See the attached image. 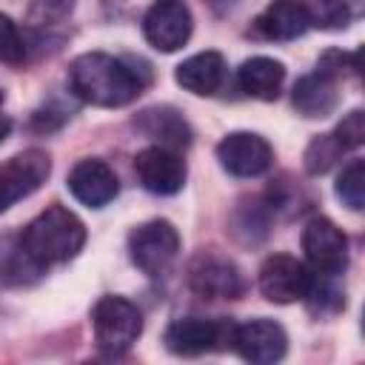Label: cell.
Segmentation results:
<instances>
[{
	"label": "cell",
	"instance_id": "1",
	"mask_svg": "<svg viewBox=\"0 0 365 365\" xmlns=\"http://www.w3.org/2000/svg\"><path fill=\"white\" fill-rule=\"evenodd\" d=\"M71 91L91 106L120 108L140 97L145 77H140L125 60L106 51H86L68 68Z\"/></svg>",
	"mask_w": 365,
	"mask_h": 365
},
{
	"label": "cell",
	"instance_id": "15",
	"mask_svg": "<svg viewBox=\"0 0 365 365\" xmlns=\"http://www.w3.org/2000/svg\"><path fill=\"white\" fill-rule=\"evenodd\" d=\"M254 29L265 40H297L311 29L308 9L302 0H271L259 11Z\"/></svg>",
	"mask_w": 365,
	"mask_h": 365
},
{
	"label": "cell",
	"instance_id": "17",
	"mask_svg": "<svg viewBox=\"0 0 365 365\" xmlns=\"http://www.w3.org/2000/svg\"><path fill=\"white\" fill-rule=\"evenodd\" d=\"M294 108L302 117H328L336 106H339V88H336V77L325 74L317 68V74H305L297 80L294 86Z\"/></svg>",
	"mask_w": 365,
	"mask_h": 365
},
{
	"label": "cell",
	"instance_id": "4",
	"mask_svg": "<svg viewBox=\"0 0 365 365\" xmlns=\"http://www.w3.org/2000/svg\"><path fill=\"white\" fill-rule=\"evenodd\" d=\"M128 251L143 274L160 277L171 268V262L180 254V234L168 220H148L131 231Z\"/></svg>",
	"mask_w": 365,
	"mask_h": 365
},
{
	"label": "cell",
	"instance_id": "14",
	"mask_svg": "<svg viewBox=\"0 0 365 365\" xmlns=\"http://www.w3.org/2000/svg\"><path fill=\"white\" fill-rule=\"evenodd\" d=\"M68 191L83 205L103 208L117 197L120 182H117V174H114V168L108 163H103V160H80L68 174Z\"/></svg>",
	"mask_w": 365,
	"mask_h": 365
},
{
	"label": "cell",
	"instance_id": "21",
	"mask_svg": "<svg viewBox=\"0 0 365 365\" xmlns=\"http://www.w3.org/2000/svg\"><path fill=\"white\" fill-rule=\"evenodd\" d=\"M305 9H308L311 26L325 29V31H339L351 23L348 0H308Z\"/></svg>",
	"mask_w": 365,
	"mask_h": 365
},
{
	"label": "cell",
	"instance_id": "19",
	"mask_svg": "<svg viewBox=\"0 0 365 365\" xmlns=\"http://www.w3.org/2000/svg\"><path fill=\"white\" fill-rule=\"evenodd\" d=\"M285 80V66L274 57H251L237 68V83L248 97L277 100Z\"/></svg>",
	"mask_w": 365,
	"mask_h": 365
},
{
	"label": "cell",
	"instance_id": "28",
	"mask_svg": "<svg viewBox=\"0 0 365 365\" xmlns=\"http://www.w3.org/2000/svg\"><path fill=\"white\" fill-rule=\"evenodd\" d=\"M6 134H9V120H0V143H3Z\"/></svg>",
	"mask_w": 365,
	"mask_h": 365
},
{
	"label": "cell",
	"instance_id": "7",
	"mask_svg": "<svg viewBox=\"0 0 365 365\" xmlns=\"http://www.w3.org/2000/svg\"><path fill=\"white\" fill-rule=\"evenodd\" d=\"M220 165L234 177H259L274 163V148L254 131H231L217 143Z\"/></svg>",
	"mask_w": 365,
	"mask_h": 365
},
{
	"label": "cell",
	"instance_id": "12",
	"mask_svg": "<svg viewBox=\"0 0 365 365\" xmlns=\"http://www.w3.org/2000/svg\"><path fill=\"white\" fill-rule=\"evenodd\" d=\"M308 285H311V274L291 254H271L259 265V294L268 302L291 305L297 299H305Z\"/></svg>",
	"mask_w": 365,
	"mask_h": 365
},
{
	"label": "cell",
	"instance_id": "9",
	"mask_svg": "<svg viewBox=\"0 0 365 365\" xmlns=\"http://www.w3.org/2000/svg\"><path fill=\"white\" fill-rule=\"evenodd\" d=\"M231 345L234 351L245 359V362H254V365H271V362H279L288 351V334L279 322L274 319H248L242 325H234V334H231Z\"/></svg>",
	"mask_w": 365,
	"mask_h": 365
},
{
	"label": "cell",
	"instance_id": "13",
	"mask_svg": "<svg viewBox=\"0 0 365 365\" xmlns=\"http://www.w3.org/2000/svg\"><path fill=\"white\" fill-rule=\"evenodd\" d=\"M134 174L140 180V185L151 194H177L185 185V160L174 151V148H163V145H148L143 151H137L134 157Z\"/></svg>",
	"mask_w": 365,
	"mask_h": 365
},
{
	"label": "cell",
	"instance_id": "26",
	"mask_svg": "<svg viewBox=\"0 0 365 365\" xmlns=\"http://www.w3.org/2000/svg\"><path fill=\"white\" fill-rule=\"evenodd\" d=\"M71 6H74V0H34L29 17L37 26H51L54 20H63L71 11Z\"/></svg>",
	"mask_w": 365,
	"mask_h": 365
},
{
	"label": "cell",
	"instance_id": "11",
	"mask_svg": "<svg viewBox=\"0 0 365 365\" xmlns=\"http://www.w3.org/2000/svg\"><path fill=\"white\" fill-rule=\"evenodd\" d=\"M188 285L202 299H237L245 288L240 268L220 254H200L188 265Z\"/></svg>",
	"mask_w": 365,
	"mask_h": 365
},
{
	"label": "cell",
	"instance_id": "23",
	"mask_svg": "<svg viewBox=\"0 0 365 365\" xmlns=\"http://www.w3.org/2000/svg\"><path fill=\"white\" fill-rule=\"evenodd\" d=\"M305 299H308V308L319 317L336 314L339 308H345V294H342V288H336L328 279V274H322V279H311V285L305 291Z\"/></svg>",
	"mask_w": 365,
	"mask_h": 365
},
{
	"label": "cell",
	"instance_id": "8",
	"mask_svg": "<svg viewBox=\"0 0 365 365\" xmlns=\"http://www.w3.org/2000/svg\"><path fill=\"white\" fill-rule=\"evenodd\" d=\"M231 334H234V325H228V322L202 319V317H182L165 328L163 342L171 354L197 356V354L222 348L225 342H231Z\"/></svg>",
	"mask_w": 365,
	"mask_h": 365
},
{
	"label": "cell",
	"instance_id": "24",
	"mask_svg": "<svg viewBox=\"0 0 365 365\" xmlns=\"http://www.w3.org/2000/svg\"><path fill=\"white\" fill-rule=\"evenodd\" d=\"M0 63H9V66L26 63V40L9 14H0Z\"/></svg>",
	"mask_w": 365,
	"mask_h": 365
},
{
	"label": "cell",
	"instance_id": "16",
	"mask_svg": "<svg viewBox=\"0 0 365 365\" xmlns=\"http://www.w3.org/2000/svg\"><path fill=\"white\" fill-rule=\"evenodd\" d=\"M174 80L191 91V94H200V97H208L214 94L222 80H225V60L220 51H200V54H191L188 60H182L174 71Z\"/></svg>",
	"mask_w": 365,
	"mask_h": 365
},
{
	"label": "cell",
	"instance_id": "25",
	"mask_svg": "<svg viewBox=\"0 0 365 365\" xmlns=\"http://www.w3.org/2000/svg\"><path fill=\"white\" fill-rule=\"evenodd\" d=\"M331 134L336 137V143H339L345 151L359 148V145L365 143V114H362L359 108H354L351 114L342 117V123H339Z\"/></svg>",
	"mask_w": 365,
	"mask_h": 365
},
{
	"label": "cell",
	"instance_id": "5",
	"mask_svg": "<svg viewBox=\"0 0 365 365\" xmlns=\"http://www.w3.org/2000/svg\"><path fill=\"white\" fill-rule=\"evenodd\" d=\"M51 174V160L40 148H26L0 163V211L34 194Z\"/></svg>",
	"mask_w": 365,
	"mask_h": 365
},
{
	"label": "cell",
	"instance_id": "20",
	"mask_svg": "<svg viewBox=\"0 0 365 365\" xmlns=\"http://www.w3.org/2000/svg\"><path fill=\"white\" fill-rule=\"evenodd\" d=\"M342 154H345V148L336 143L334 134H319V137H314V140L308 143L302 163H305V171H308V174L319 177V174H325Z\"/></svg>",
	"mask_w": 365,
	"mask_h": 365
},
{
	"label": "cell",
	"instance_id": "6",
	"mask_svg": "<svg viewBox=\"0 0 365 365\" xmlns=\"http://www.w3.org/2000/svg\"><path fill=\"white\" fill-rule=\"evenodd\" d=\"M302 251L305 259L319 274H342L348 268V237L328 217H314L302 228Z\"/></svg>",
	"mask_w": 365,
	"mask_h": 365
},
{
	"label": "cell",
	"instance_id": "18",
	"mask_svg": "<svg viewBox=\"0 0 365 365\" xmlns=\"http://www.w3.org/2000/svg\"><path fill=\"white\" fill-rule=\"evenodd\" d=\"M134 125L145 134V137H151V140H157L163 148H185L188 143H191V128H188V123L182 120V114L177 111V108H171V106H154V108H145V111H140L137 114V120H134Z\"/></svg>",
	"mask_w": 365,
	"mask_h": 365
},
{
	"label": "cell",
	"instance_id": "29",
	"mask_svg": "<svg viewBox=\"0 0 365 365\" xmlns=\"http://www.w3.org/2000/svg\"><path fill=\"white\" fill-rule=\"evenodd\" d=\"M0 103H3V91H0Z\"/></svg>",
	"mask_w": 365,
	"mask_h": 365
},
{
	"label": "cell",
	"instance_id": "2",
	"mask_svg": "<svg viewBox=\"0 0 365 365\" xmlns=\"http://www.w3.org/2000/svg\"><path fill=\"white\" fill-rule=\"evenodd\" d=\"M83 245H86V225L74 211L63 205H48L46 211H40L20 237L23 254L37 268L68 262L71 257L80 254Z\"/></svg>",
	"mask_w": 365,
	"mask_h": 365
},
{
	"label": "cell",
	"instance_id": "22",
	"mask_svg": "<svg viewBox=\"0 0 365 365\" xmlns=\"http://www.w3.org/2000/svg\"><path fill=\"white\" fill-rule=\"evenodd\" d=\"M336 197L351 211L365 208V163L362 160H354L351 165L342 168V174L336 177Z\"/></svg>",
	"mask_w": 365,
	"mask_h": 365
},
{
	"label": "cell",
	"instance_id": "3",
	"mask_svg": "<svg viewBox=\"0 0 365 365\" xmlns=\"http://www.w3.org/2000/svg\"><path fill=\"white\" fill-rule=\"evenodd\" d=\"M91 325L97 348L108 356H120L143 334V314L125 297H100L91 311Z\"/></svg>",
	"mask_w": 365,
	"mask_h": 365
},
{
	"label": "cell",
	"instance_id": "27",
	"mask_svg": "<svg viewBox=\"0 0 365 365\" xmlns=\"http://www.w3.org/2000/svg\"><path fill=\"white\" fill-rule=\"evenodd\" d=\"M208 3H211L214 9H228V6H234L237 0H208Z\"/></svg>",
	"mask_w": 365,
	"mask_h": 365
},
{
	"label": "cell",
	"instance_id": "10",
	"mask_svg": "<svg viewBox=\"0 0 365 365\" xmlns=\"http://www.w3.org/2000/svg\"><path fill=\"white\" fill-rule=\"evenodd\" d=\"M191 11L182 0H157L143 17V34L157 51H177L191 37Z\"/></svg>",
	"mask_w": 365,
	"mask_h": 365
}]
</instances>
